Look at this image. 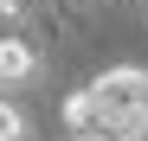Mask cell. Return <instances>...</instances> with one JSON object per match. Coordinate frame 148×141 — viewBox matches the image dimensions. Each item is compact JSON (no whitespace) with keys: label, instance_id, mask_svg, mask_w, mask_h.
I'll list each match as a JSON object with an SVG mask.
<instances>
[{"label":"cell","instance_id":"1","mask_svg":"<svg viewBox=\"0 0 148 141\" xmlns=\"http://www.w3.org/2000/svg\"><path fill=\"white\" fill-rule=\"evenodd\" d=\"M39 45L26 32H0V96H19V90L39 83Z\"/></svg>","mask_w":148,"mask_h":141},{"label":"cell","instance_id":"2","mask_svg":"<svg viewBox=\"0 0 148 141\" xmlns=\"http://www.w3.org/2000/svg\"><path fill=\"white\" fill-rule=\"evenodd\" d=\"M32 13H39V0H0V32H26Z\"/></svg>","mask_w":148,"mask_h":141},{"label":"cell","instance_id":"3","mask_svg":"<svg viewBox=\"0 0 148 141\" xmlns=\"http://www.w3.org/2000/svg\"><path fill=\"white\" fill-rule=\"evenodd\" d=\"M0 141H26V115L13 96H0Z\"/></svg>","mask_w":148,"mask_h":141}]
</instances>
